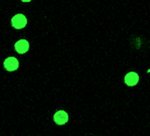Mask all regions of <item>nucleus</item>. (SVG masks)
Listing matches in <instances>:
<instances>
[{
  "mask_svg": "<svg viewBox=\"0 0 150 136\" xmlns=\"http://www.w3.org/2000/svg\"><path fill=\"white\" fill-rule=\"evenodd\" d=\"M27 19L24 14H15L11 19V25L15 30H22L26 26Z\"/></svg>",
  "mask_w": 150,
  "mask_h": 136,
  "instance_id": "f257e3e1",
  "label": "nucleus"
},
{
  "mask_svg": "<svg viewBox=\"0 0 150 136\" xmlns=\"http://www.w3.org/2000/svg\"><path fill=\"white\" fill-rule=\"evenodd\" d=\"M53 121L56 122V124L58 125L67 124L69 121L68 112H65L63 110H59V111L54 112V114H53Z\"/></svg>",
  "mask_w": 150,
  "mask_h": 136,
  "instance_id": "f03ea898",
  "label": "nucleus"
},
{
  "mask_svg": "<svg viewBox=\"0 0 150 136\" xmlns=\"http://www.w3.org/2000/svg\"><path fill=\"white\" fill-rule=\"evenodd\" d=\"M124 82L128 87L136 86L139 82V75L136 72H128L127 74L124 76Z\"/></svg>",
  "mask_w": 150,
  "mask_h": 136,
  "instance_id": "7ed1b4c3",
  "label": "nucleus"
},
{
  "mask_svg": "<svg viewBox=\"0 0 150 136\" xmlns=\"http://www.w3.org/2000/svg\"><path fill=\"white\" fill-rule=\"evenodd\" d=\"M19 65H20L19 60H18L16 58H14V57L7 58V59L4 60V69H6L7 71H9V72H13V71H15V70H18Z\"/></svg>",
  "mask_w": 150,
  "mask_h": 136,
  "instance_id": "20e7f679",
  "label": "nucleus"
},
{
  "mask_svg": "<svg viewBox=\"0 0 150 136\" xmlns=\"http://www.w3.org/2000/svg\"><path fill=\"white\" fill-rule=\"evenodd\" d=\"M14 49L20 55H24L30 49V42H27L26 39H20L14 44Z\"/></svg>",
  "mask_w": 150,
  "mask_h": 136,
  "instance_id": "39448f33",
  "label": "nucleus"
}]
</instances>
